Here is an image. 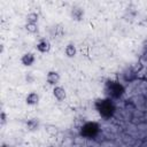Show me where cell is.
I'll use <instances>...</instances> for the list:
<instances>
[{"label": "cell", "instance_id": "6da1fadb", "mask_svg": "<svg viewBox=\"0 0 147 147\" xmlns=\"http://www.w3.org/2000/svg\"><path fill=\"white\" fill-rule=\"evenodd\" d=\"M94 106H95V109L99 113V115L106 119H109L115 113V105H114L113 100L109 98L96 100Z\"/></svg>", "mask_w": 147, "mask_h": 147}, {"label": "cell", "instance_id": "7a4b0ae2", "mask_svg": "<svg viewBox=\"0 0 147 147\" xmlns=\"http://www.w3.org/2000/svg\"><path fill=\"white\" fill-rule=\"evenodd\" d=\"M105 91H106V94L109 99H118L123 95L124 93V87L122 84H119L118 82H114V80H109L107 82L106 84V87H105Z\"/></svg>", "mask_w": 147, "mask_h": 147}, {"label": "cell", "instance_id": "3957f363", "mask_svg": "<svg viewBox=\"0 0 147 147\" xmlns=\"http://www.w3.org/2000/svg\"><path fill=\"white\" fill-rule=\"evenodd\" d=\"M99 124L95 123V122H87L85 123L82 129H80V136H83L84 138H87V139H91V138H94L98 132H99Z\"/></svg>", "mask_w": 147, "mask_h": 147}, {"label": "cell", "instance_id": "277c9868", "mask_svg": "<svg viewBox=\"0 0 147 147\" xmlns=\"http://www.w3.org/2000/svg\"><path fill=\"white\" fill-rule=\"evenodd\" d=\"M60 79H61V76H60V74H59L57 71H55V70H51V71H48L47 75H46V80H47V83H48L49 85H52V86H57V84L60 83Z\"/></svg>", "mask_w": 147, "mask_h": 147}, {"label": "cell", "instance_id": "5b68a950", "mask_svg": "<svg viewBox=\"0 0 147 147\" xmlns=\"http://www.w3.org/2000/svg\"><path fill=\"white\" fill-rule=\"evenodd\" d=\"M36 61V56L33 53L31 52H28V53H24L21 57V63L24 65V67H31Z\"/></svg>", "mask_w": 147, "mask_h": 147}, {"label": "cell", "instance_id": "8992f818", "mask_svg": "<svg viewBox=\"0 0 147 147\" xmlns=\"http://www.w3.org/2000/svg\"><path fill=\"white\" fill-rule=\"evenodd\" d=\"M36 48H37L40 53H47V52L51 49V42H49L48 39L42 38V39H40V40L37 42Z\"/></svg>", "mask_w": 147, "mask_h": 147}, {"label": "cell", "instance_id": "52a82bcc", "mask_svg": "<svg viewBox=\"0 0 147 147\" xmlns=\"http://www.w3.org/2000/svg\"><path fill=\"white\" fill-rule=\"evenodd\" d=\"M53 95H54V98L56 100L63 101L67 98V92H65V90L62 86L57 85V86H54V88H53Z\"/></svg>", "mask_w": 147, "mask_h": 147}, {"label": "cell", "instance_id": "ba28073f", "mask_svg": "<svg viewBox=\"0 0 147 147\" xmlns=\"http://www.w3.org/2000/svg\"><path fill=\"white\" fill-rule=\"evenodd\" d=\"M70 15H71V18L75 20V21H82L83 17H84V9L82 7H72L71 11H70Z\"/></svg>", "mask_w": 147, "mask_h": 147}, {"label": "cell", "instance_id": "9c48e42d", "mask_svg": "<svg viewBox=\"0 0 147 147\" xmlns=\"http://www.w3.org/2000/svg\"><path fill=\"white\" fill-rule=\"evenodd\" d=\"M39 100H40V98H39V94L37 93V92H30L28 95H26V98H25V102H26V105H29V106H36V105H38L39 103Z\"/></svg>", "mask_w": 147, "mask_h": 147}, {"label": "cell", "instance_id": "30bf717a", "mask_svg": "<svg viewBox=\"0 0 147 147\" xmlns=\"http://www.w3.org/2000/svg\"><path fill=\"white\" fill-rule=\"evenodd\" d=\"M64 53L68 57H74L77 53V49H76V46L74 44H68L64 48Z\"/></svg>", "mask_w": 147, "mask_h": 147}, {"label": "cell", "instance_id": "8fae6325", "mask_svg": "<svg viewBox=\"0 0 147 147\" xmlns=\"http://www.w3.org/2000/svg\"><path fill=\"white\" fill-rule=\"evenodd\" d=\"M38 18H39V15L36 13V11H31L26 15V23H38Z\"/></svg>", "mask_w": 147, "mask_h": 147}, {"label": "cell", "instance_id": "7c38bea8", "mask_svg": "<svg viewBox=\"0 0 147 147\" xmlns=\"http://www.w3.org/2000/svg\"><path fill=\"white\" fill-rule=\"evenodd\" d=\"M38 126H39V123H38V121H37L36 118L29 119V121L26 122V127H28V130H30V131H34V130H37Z\"/></svg>", "mask_w": 147, "mask_h": 147}, {"label": "cell", "instance_id": "4fadbf2b", "mask_svg": "<svg viewBox=\"0 0 147 147\" xmlns=\"http://www.w3.org/2000/svg\"><path fill=\"white\" fill-rule=\"evenodd\" d=\"M25 30L29 32V33H37L38 32V24L36 23H26L25 24Z\"/></svg>", "mask_w": 147, "mask_h": 147}, {"label": "cell", "instance_id": "5bb4252c", "mask_svg": "<svg viewBox=\"0 0 147 147\" xmlns=\"http://www.w3.org/2000/svg\"><path fill=\"white\" fill-rule=\"evenodd\" d=\"M25 80H26L28 84H32V83L36 80V76L33 75V72H31V71L26 72V75H25Z\"/></svg>", "mask_w": 147, "mask_h": 147}, {"label": "cell", "instance_id": "9a60e30c", "mask_svg": "<svg viewBox=\"0 0 147 147\" xmlns=\"http://www.w3.org/2000/svg\"><path fill=\"white\" fill-rule=\"evenodd\" d=\"M7 119H8V117H7V114H6L5 111H1V113H0V125H1V126L6 125V123H7Z\"/></svg>", "mask_w": 147, "mask_h": 147}, {"label": "cell", "instance_id": "2e32d148", "mask_svg": "<svg viewBox=\"0 0 147 147\" xmlns=\"http://www.w3.org/2000/svg\"><path fill=\"white\" fill-rule=\"evenodd\" d=\"M1 147H10V146H9V145H6V144H2Z\"/></svg>", "mask_w": 147, "mask_h": 147}]
</instances>
